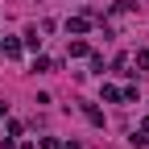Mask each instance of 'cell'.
Returning a JSON list of instances; mask_svg holds the SVG:
<instances>
[{
	"label": "cell",
	"mask_w": 149,
	"mask_h": 149,
	"mask_svg": "<svg viewBox=\"0 0 149 149\" xmlns=\"http://www.w3.org/2000/svg\"><path fill=\"white\" fill-rule=\"evenodd\" d=\"M91 29V17H66V33H74V37H83Z\"/></svg>",
	"instance_id": "cell-2"
},
{
	"label": "cell",
	"mask_w": 149,
	"mask_h": 149,
	"mask_svg": "<svg viewBox=\"0 0 149 149\" xmlns=\"http://www.w3.org/2000/svg\"><path fill=\"white\" fill-rule=\"evenodd\" d=\"M83 116H87L91 124H95V128H104V112H100L95 104H87V108H83Z\"/></svg>",
	"instance_id": "cell-3"
},
{
	"label": "cell",
	"mask_w": 149,
	"mask_h": 149,
	"mask_svg": "<svg viewBox=\"0 0 149 149\" xmlns=\"http://www.w3.org/2000/svg\"><path fill=\"white\" fill-rule=\"evenodd\" d=\"M42 149H62V141L58 137H42Z\"/></svg>",
	"instance_id": "cell-10"
},
{
	"label": "cell",
	"mask_w": 149,
	"mask_h": 149,
	"mask_svg": "<svg viewBox=\"0 0 149 149\" xmlns=\"http://www.w3.org/2000/svg\"><path fill=\"white\" fill-rule=\"evenodd\" d=\"M25 46H29V50H37V46H42V37H37V29H29V33H25Z\"/></svg>",
	"instance_id": "cell-8"
},
{
	"label": "cell",
	"mask_w": 149,
	"mask_h": 149,
	"mask_svg": "<svg viewBox=\"0 0 149 149\" xmlns=\"http://www.w3.org/2000/svg\"><path fill=\"white\" fill-rule=\"evenodd\" d=\"M87 54H91V46H87V42H79V37H74V42H70V58H87Z\"/></svg>",
	"instance_id": "cell-4"
},
{
	"label": "cell",
	"mask_w": 149,
	"mask_h": 149,
	"mask_svg": "<svg viewBox=\"0 0 149 149\" xmlns=\"http://www.w3.org/2000/svg\"><path fill=\"white\" fill-rule=\"evenodd\" d=\"M87 62H91V70H95V74H104V54H87Z\"/></svg>",
	"instance_id": "cell-6"
},
{
	"label": "cell",
	"mask_w": 149,
	"mask_h": 149,
	"mask_svg": "<svg viewBox=\"0 0 149 149\" xmlns=\"http://www.w3.org/2000/svg\"><path fill=\"white\" fill-rule=\"evenodd\" d=\"M21 42H17V37H0V58H21Z\"/></svg>",
	"instance_id": "cell-1"
},
{
	"label": "cell",
	"mask_w": 149,
	"mask_h": 149,
	"mask_svg": "<svg viewBox=\"0 0 149 149\" xmlns=\"http://www.w3.org/2000/svg\"><path fill=\"white\" fill-rule=\"evenodd\" d=\"M133 66H137V70H149V50H137V54H133Z\"/></svg>",
	"instance_id": "cell-5"
},
{
	"label": "cell",
	"mask_w": 149,
	"mask_h": 149,
	"mask_svg": "<svg viewBox=\"0 0 149 149\" xmlns=\"http://www.w3.org/2000/svg\"><path fill=\"white\" fill-rule=\"evenodd\" d=\"M0 116H8V104H4V100H0Z\"/></svg>",
	"instance_id": "cell-11"
},
{
	"label": "cell",
	"mask_w": 149,
	"mask_h": 149,
	"mask_svg": "<svg viewBox=\"0 0 149 149\" xmlns=\"http://www.w3.org/2000/svg\"><path fill=\"white\" fill-rule=\"evenodd\" d=\"M141 133H145V137H149V120H141Z\"/></svg>",
	"instance_id": "cell-12"
},
{
	"label": "cell",
	"mask_w": 149,
	"mask_h": 149,
	"mask_svg": "<svg viewBox=\"0 0 149 149\" xmlns=\"http://www.w3.org/2000/svg\"><path fill=\"white\" fill-rule=\"evenodd\" d=\"M50 66H54V62H50V58H42V54L33 58V70H37V74H42V70H50Z\"/></svg>",
	"instance_id": "cell-9"
},
{
	"label": "cell",
	"mask_w": 149,
	"mask_h": 149,
	"mask_svg": "<svg viewBox=\"0 0 149 149\" xmlns=\"http://www.w3.org/2000/svg\"><path fill=\"white\" fill-rule=\"evenodd\" d=\"M104 100H108V104H116V100H120V87H112V83H104Z\"/></svg>",
	"instance_id": "cell-7"
}]
</instances>
